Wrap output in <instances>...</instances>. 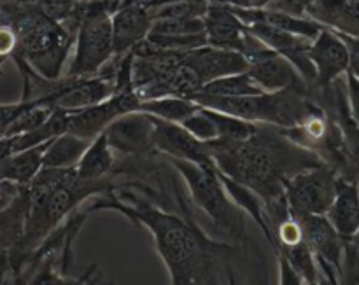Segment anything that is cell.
<instances>
[{"label": "cell", "instance_id": "1", "mask_svg": "<svg viewBox=\"0 0 359 285\" xmlns=\"http://www.w3.org/2000/svg\"><path fill=\"white\" fill-rule=\"evenodd\" d=\"M90 210H114L146 228L174 285L235 282L231 268V258L237 252L235 247L210 238L195 223L189 207L182 209V216H175L158 205L142 202L125 188L121 196L116 189L98 195Z\"/></svg>", "mask_w": 359, "mask_h": 285}, {"label": "cell", "instance_id": "2", "mask_svg": "<svg viewBox=\"0 0 359 285\" xmlns=\"http://www.w3.org/2000/svg\"><path fill=\"white\" fill-rule=\"evenodd\" d=\"M207 146L217 170L252 189L265 205L286 196L284 189L294 174L325 161L272 125H258L255 135L245 140L216 139Z\"/></svg>", "mask_w": 359, "mask_h": 285}, {"label": "cell", "instance_id": "3", "mask_svg": "<svg viewBox=\"0 0 359 285\" xmlns=\"http://www.w3.org/2000/svg\"><path fill=\"white\" fill-rule=\"evenodd\" d=\"M116 189L114 177L86 181L77 175L76 167L46 168L25 186L27 214L23 235L13 251H9L11 270L18 277L23 259L41 245V242L91 196Z\"/></svg>", "mask_w": 359, "mask_h": 285}, {"label": "cell", "instance_id": "4", "mask_svg": "<svg viewBox=\"0 0 359 285\" xmlns=\"http://www.w3.org/2000/svg\"><path fill=\"white\" fill-rule=\"evenodd\" d=\"M0 13L18 35V51L32 69L46 79H60L76 34L63 23L49 20L34 2L4 0Z\"/></svg>", "mask_w": 359, "mask_h": 285}, {"label": "cell", "instance_id": "5", "mask_svg": "<svg viewBox=\"0 0 359 285\" xmlns=\"http://www.w3.org/2000/svg\"><path fill=\"white\" fill-rule=\"evenodd\" d=\"M167 158V156H165ZM188 188L191 202L210 219L214 233L226 244L238 247L251 242L248 235V214L230 198L221 182L216 165H196L191 161L167 158Z\"/></svg>", "mask_w": 359, "mask_h": 285}, {"label": "cell", "instance_id": "6", "mask_svg": "<svg viewBox=\"0 0 359 285\" xmlns=\"http://www.w3.org/2000/svg\"><path fill=\"white\" fill-rule=\"evenodd\" d=\"M193 100L202 107L237 116L256 125H272L277 128H294L323 112V109L312 102L311 93L302 90L263 91L248 97H212L198 93Z\"/></svg>", "mask_w": 359, "mask_h": 285}, {"label": "cell", "instance_id": "7", "mask_svg": "<svg viewBox=\"0 0 359 285\" xmlns=\"http://www.w3.org/2000/svg\"><path fill=\"white\" fill-rule=\"evenodd\" d=\"M123 0H88L81 4V21L74 39V56L67 76L90 77L114 56L111 16Z\"/></svg>", "mask_w": 359, "mask_h": 285}, {"label": "cell", "instance_id": "8", "mask_svg": "<svg viewBox=\"0 0 359 285\" xmlns=\"http://www.w3.org/2000/svg\"><path fill=\"white\" fill-rule=\"evenodd\" d=\"M337 168L323 161L287 181L284 195L291 216H326L337 195Z\"/></svg>", "mask_w": 359, "mask_h": 285}, {"label": "cell", "instance_id": "9", "mask_svg": "<svg viewBox=\"0 0 359 285\" xmlns=\"http://www.w3.org/2000/svg\"><path fill=\"white\" fill-rule=\"evenodd\" d=\"M242 55L248 60V72L263 91L302 90L309 91L307 83L293 63L263 44L248 30ZM311 93V91H309Z\"/></svg>", "mask_w": 359, "mask_h": 285}, {"label": "cell", "instance_id": "10", "mask_svg": "<svg viewBox=\"0 0 359 285\" xmlns=\"http://www.w3.org/2000/svg\"><path fill=\"white\" fill-rule=\"evenodd\" d=\"M300 223L305 244L318 261L321 275L328 277L326 282L339 284L342 273L344 245L346 240L333 228L326 216H293Z\"/></svg>", "mask_w": 359, "mask_h": 285}, {"label": "cell", "instance_id": "11", "mask_svg": "<svg viewBox=\"0 0 359 285\" xmlns=\"http://www.w3.org/2000/svg\"><path fill=\"white\" fill-rule=\"evenodd\" d=\"M153 116L144 111H132L116 118L104 130L114 153L123 158H147L156 154L153 144Z\"/></svg>", "mask_w": 359, "mask_h": 285}, {"label": "cell", "instance_id": "12", "mask_svg": "<svg viewBox=\"0 0 359 285\" xmlns=\"http://www.w3.org/2000/svg\"><path fill=\"white\" fill-rule=\"evenodd\" d=\"M140 98L135 91H118L107 100L76 112H67V132L83 139L93 140L116 118L139 109Z\"/></svg>", "mask_w": 359, "mask_h": 285}, {"label": "cell", "instance_id": "13", "mask_svg": "<svg viewBox=\"0 0 359 285\" xmlns=\"http://www.w3.org/2000/svg\"><path fill=\"white\" fill-rule=\"evenodd\" d=\"M309 58L316 69V86L311 90H326L346 76L349 67V51L346 42L332 28L323 27L318 37L311 42Z\"/></svg>", "mask_w": 359, "mask_h": 285}, {"label": "cell", "instance_id": "14", "mask_svg": "<svg viewBox=\"0 0 359 285\" xmlns=\"http://www.w3.org/2000/svg\"><path fill=\"white\" fill-rule=\"evenodd\" d=\"M245 28L255 37H258L263 44L269 46L270 49H273L279 55H283L286 60H290L294 65V69L304 77L309 90L316 86V69L312 65L311 58H309V48H311L312 42L311 39L290 34V32H284L269 23H262V21L245 25Z\"/></svg>", "mask_w": 359, "mask_h": 285}, {"label": "cell", "instance_id": "15", "mask_svg": "<svg viewBox=\"0 0 359 285\" xmlns=\"http://www.w3.org/2000/svg\"><path fill=\"white\" fill-rule=\"evenodd\" d=\"M153 144L158 153L167 158H177V160L191 161L196 165H214L207 142L195 139L179 123L165 121L156 116H153Z\"/></svg>", "mask_w": 359, "mask_h": 285}, {"label": "cell", "instance_id": "16", "mask_svg": "<svg viewBox=\"0 0 359 285\" xmlns=\"http://www.w3.org/2000/svg\"><path fill=\"white\" fill-rule=\"evenodd\" d=\"M111 21L114 55H125L147 37L153 16L144 0H123L121 6L112 13Z\"/></svg>", "mask_w": 359, "mask_h": 285}, {"label": "cell", "instance_id": "17", "mask_svg": "<svg viewBox=\"0 0 359 285\" xmlns=\"http://www.w3.org/2000/svg\"><path fill=\"white\" fill-rule=\"evenodd\" d=\"M186 60L196 70L203 84L217 79V77L230 76V74L245 72L248 60L242 53L233 49L216 48V46L203 44L193 48L186 53Z\"/></svg>", "mask_w": 359, "mask_h": 285}, {"label": "cell", "instance_id": "18", "mask_svg": "<svg viewBox=\"0 0 359 285\" xmlns=\"http://www.w3.org/2000/svg\"><path fill=\"white\" fill-rule=\"evenodd\" d=\"M203 20H205L207 44L242 53L248 37V28L230 6L209 0Z\"/></svg>", "mask_w": 359, "mask_h": 285}, {"label": "cell", "instance_id": "19", "mask_svg": "<svg viewBox=\"0 0 359 285\" xmlns=\"http://www.w3.org/2000/svg\"><path fill=\"white\" fill-rule=\"evenodd\" d=\"M305 14L339 34L359 37V0H314Z\"/></svg>", "mask_w": 359, "mask_h": 285}, {"label": "cell", "instance_id": "20", "mask_svg": "<svg viewBox=\"0 0 359 285\" xmlns=\"http://www.w3.org/2000/svg\"><path fill=\"white\" fill-rule=\"evenodd\" d=\"M326 217L344 240L353 237L359 228V181L339 177L337 195Z\"/></svg>", "mask_w": 359, "mask_h": 285}, {"label": "cell", "instance_id": "21", "mask_svg": "<svg viewBox=\"0 0 359 285\" xmlns=\"http://www.w3.org/2000/svg\"><path fill=\"white\" fill-rule=\"evenodd\" d=\"M48 142H42L39 146L28 147V149L16 151L0 161V181L13 182L18 186H27L39 170L42 168L46 147Z\"/></svg>", "mask_w": 359, "mask_h": 285}, {"label": "cell", "instance_id": "22", "mask_svg": "<svg viewBox=\"0 0 359 285\" xmlns=\"http://www.w3.org/2000/svg\"><path fill=\"white\" fill-rule=\"evenodd\" d=\"M114 151L111 149L107 142V137L102 132L95 137L83 153L81 160L77 161L76 170L81 179L86 181H102V179L114 177Z\"/></svg>", "mask_w": 359, "mask_h": 285}, {"label": "cell", "instance_id": "23", "mask_svg": "<svg viewBox=\"0 0 359 285\" xmlns=\"http://www.w3.org/2000/svg\"><path fill=\"white\" fill-rule=\"evenodd\" d=\"M91 140L83 139L74 133H60L55 139L49 140L46 147L42 167L46 168H70L76 167L77 161L81 160L86 147L90 146Z\"/></svg>", "mask_w": 359, "mask_h": 285}, {"label": "cell", "instance_id": "24", "mask_svg": "<svg viewBox=\"0 0 359 285\" xmlns=\"http://www.w3.org/2000/svg\"><path fill=\"white\" fill-rule=\"evenodd\" d=\"M219 177H221V182H223L224 189H226V193L230 195V198L233 200V202L237 203V205L241 207L248 216L252 217V221L262 228L266 240H269V228H266V223H265V202H263V200L259 198V195H256L252 189H249L248 186L241 184V182L233 181V179H230L228 175H224L223 172H219Z\"/></svg>", "mask_w": 359, "mask_h": 285}, {"label": "cell", "instance_id": "25", "mask_svg": "<svg viewBox=\"0 0 359 285\" xmlns=\"http://www.w3.org/2000/svg\"><path fill=\"white\" fill-rule=\"evenodd\" d=\"M200 105L191 98L182 97H160V98H149V100H142L139 104L137 111L149 112V114L156 116V118L165 119V121L181 123L182 119L188 118L189 114L198 109Z\"/></svg>", "mask_w": 359, "mask_h": 285}, {"label": "cell", "instance_id": "26", "mask_svg": "<svg viewBox=\"0 0 359 285\" xmlns=\"http://www.w3.org/2000/svg\"><path fill=\"white\" fill-rule=\"evenodd\" d=\"M200 93L212 95V97H248V95L263 93V90L256 84V81L249 76L248 70H245V72L217 77V79L203 84Z\"/></svg>", "mask_w": 359, "mask_h": 285}, {"label": "cell", "instance_id": "27", "mask_svg": "<svg viewBox=\"0 0 359 285\" xmlns=\"http://www.w3.org/2000/svg\"><path fill=\"white\" fill-rule=\"evenodd\" d=\"M277 256H284L290 261V265L297 270L298 275L304 279V284H319L321 282V272H319L318 261L305 240L298 244L283 247L277 251Z\"/></svg>", "mask_w": 359, "mask_h": 285}, {"label": "cell", "instance_id": "28", "mask_svg": "<svg viewBox=\"0 0 359 285\" xmlns=\"http://www.w3.org/2000/svg\"><path fill=\"white\" fill-rule=\"evenodd\" d=\"M205 111L209 112V116L212 118V121L216 123L217 126V139L221 140H233V142H238V140H245L251 135H255L256 130H258V125L251 121H245V119L237 118V116L224 114V112L214 111V109L205 107Z\"/></svg>", "mask_w": 359, "mask_h": 285}, {"label": "cell", "instance_id": "29", "mask_svg": "<svg viewBox=\"0 0 359 285\" xmlns=\"http://www.w3.org/2000/svg\"><path fill=\"white\" fill-rule=\"evenodd\" d=\"M149 34L153 35H195L205 34L203 16L195 18H160L153 20Z\"/></svg>", "mask_w": 359, "mask_h": 285}, {"label": "cell", "instance_id": "30", "mask_svg": "<svg viewBox=\"0 0 359 285\" xmlns=\"http://www.w3.org/2000/svg\"><path fill=\"white\" fill-rule=\"evenodd\" d=\"M179 125L182 128L188 130L195 139L202 140V142H210V140H216L217 137V126L212 121V118L209 116V112L205 111V107L200 105L193 114H189L188 118L182 119Z\"/></svg>", "mask_w": 359, "mask_h": 285}, {"label": "cell", "instance_id": "31", "mask_svg": "<svg viewBox=\"0 0 359 285\" xmlns=\"http://www.w3.org/2000/svg\"><path fill=\"white\" fill-rule=\"evenodd\" d=\"M314 0H270L265 9L279 11V13L291 14V16H307V7Z\"/></svg>", "mask_w": 359, "mask_h": 285}, {"label": "cell", "instance_id": "32", "mask_svg": "<svg viewBox=\"0 0 359 285\" xmlns=\"http://www.w3.org/2000/svg\"><path fill=\"white\" fill-rule=\"evenodd\" d=\"M346 88H347V111L349 118L359 128V77L346 74Z\"/></svg>", "mask_w": 359, "mask_h": 285}, {"label": "cell", "instance_id": "33", "mask_svg": "<svg viewBox=\"0 0 359 285\" xmlns=\"http://www.w3.org/2000/svg\"><path fill=\"white\" fill-rule=\"evenodd\" d=\"M30 102L21 100L16 105H0V139L7 135V130L11 128V125L14 123V119L28 107Z\"/></svg>", "mask_w": 359, "mask_h": 285}, {"label": "cell", "instance_id": "34", "mask_svg": "<svg viewBox=\"0 0 359 285\" xmlns=\"http://www.w3.org/2000/svg\"><path fill=\"white\" fill-rule=\"evenodd\" d=\"M339 34V32H337ZM342 37V41L346 42L347 51H349V67H347V72L351 76L359 77V37H351V35L339 34Z\"/></svg>", "mask_w": 359, "mask_h": 285}, {"label": "cell", "instance_id": "35", "mask_svg": "<svg viewBox=\"0 0 359 285\" xmlns=\"http://www.w3.org/2000/svg\"><path fill=\"white\" fill-rule=\"evenodd\" d=\"M279 273H280V284L283 285H302L304 279L297 273V270L290 265L284 256H279Z\"/></svg>", "mask_w": 359, "mask_h": 285}, {"label": "cell", "instance_id": "36", "mask_svg": "<svg viewBox=\"0 0 359 285\" xmlns=\"http://www.w3.org/2000/svg\"><path fill=\"white\" fill-rule=\"evenodd\" d=\"M7 275H13V270H11L9 252L0 251V284L6 280Z\"/></svg>", "mask_w": 359, "mask_h": 285}, {"label": "cell", "instance_id": "37", "mask_svg": "<svg viewBox=\"0 0 359 285\" xmlns=\"http://www.w3.org/2000/svg\"><path fill=\"white\" fill-rule=\"evenodd\" d=\"M11 153H13V139L11 137H2L0 139V161L9 156Z\"/></svg>", "mask_w": 359, "mask_h": 285}, {"label": "cell", "instance_id": "38", "mask_svg": "<svg viewBox=\"0 0 359 285\" xmlns=\"http://www.w3.org/2000/svg\"><path fill=\"white\" fill-rule=\"evenodd\" d=\"M347 242H349L351 245H353L354 249H356V251L359 252V228L356 231H354V235L351 238H347Z\"/></svg>", "mask_w": 359, "mask_h": 285}, {"label": "cell", "instance_id": "39", "mask_svg": "<svg viewBox=\"0 0 359 285\" xmlns=\"http://www.w3.org/2000/svg\"><path fill=\"white\" fill-rule=\"evenodd\" d=\"M0 16H2V13H0Z\"/></svg>", "mask_w": 359, "mask_h": 285}]
</instances>
